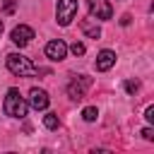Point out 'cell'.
Instances as JSON below:
<instances>
[{
  "instance_id": "cell-5",
  "label": "cell",
  "mask_w": 154,
  "mask_h": 154,
  "mask_svg": "<svg viewBox=\"0 0 154 154\" xmlns=\"http://www.w3.org/2000/svg\"><path fill=\"white\" fill-rule=\"evenodd\" d=\"M89 5V14L96 19H111L113 17V7L108 0H87Z\"/></svg>"
},
{
  "instance_id": "cell-4",
  "label": "cell",
  "mask_w": 154,
  "mask_h": 154,
  "mask_svg": "<svg viewBox=\"0 0 154 154\" xmlns=\"http://www.w3.org/2000/svg\"><path fill=\"white\" fill-rule=\"evenodd\" d=\"M87 87H91V79L89 77H84V75H77L70 84H67V96L70 99H75V101H82L84 99V89Z\"/></svg>"
},
{
  "instance_id": "cell-7",
  "label": "cell",
  "mask_w": 154,
  "mask_h": 154,
  "mask_svg": "<svg viewBox=\"0 0 154 154\" xmlns=\"http://www.w3.org/2000/svg\"><path fill=\"white\" fill-rule=\"evenodd\" d=\"M46 55H48L51 60H63V58L67 55V46H65L60 38H53V41L46 43Z\"/></svg>"
},
{
  "instance_id": "cell-13",
  "label": "cell",
  "mask_w": 154,
  "mask_h": 154,
  "mask_svg": "<svg viewBox=\"0 0 154 154\" xmlns=\"http://www.w3.org/2000/svg\"><path fill=\"white\" fill-rule=\"evenodd\" d=\"M70 51H72L75 55H84V51H87V48H84V43H82V41H75V43L70 46Z\"/></svg>"
},
{
  "instance_id": "cell-9",
  "label": "cell",
  "mask_w": 154,
  "mask_h": 154,
  "mask_svg": "<svg viewBox=\"0 0 154 154\" xmlns=\"http://www.w3.org/2000/svg\"><path fill=\"white\" fill-rule=\"evenodd\" d=\"M113 65H116V53H113V51L106 48V51H101V53L96 55V70H99V72H108Z\"/></svg>"
},
{
  "instance_id": "cell-15",
  "label": "cell",
  "mask_w": 154,
  "mask_h": 154,
  "mask_svg": "<svg viewBox=\"0 0 154 154\" xmlns=\"http://www.w3.org/2000/svg\"><path fill=\"white\" fill-rule=\"evenodd\" d=\"M142 137L152 142V140H154V130H152V128H144V130H142Z\"/></svg>"
},
{
  "instance_id": "cell-10",
  "label": "cell",
  "mask_w": 154,
  "mask_h": 154,
  "mask_svg": "<svg viewBox=\"0 0 154 154\" xmlns=\"http://www.w3.org/2000/svg\"><path fill=\"white\" fill-rule=\"evenodd\" d=\"M79 29H82V31H84L89 38H99V36H101V29H99V24H94L91 19H82V22H79Z\"/></svg>"
},
{
  "instance_id": "cell-12",
  "label": "cell",
  "mask_w": 154,
  "mask_h": 154,
  "mask_svg": "<svg viewBox=\"0 0 154 154\" xmlns=\"http://www.w3.org/2000/svg\"><path fill=\"white\" fill-rule=\"evenodd\" d=\"M82 118H84L87 123H91V120H96V118H99V111H96V106H87V108L82 111Z\"/></svg>"
},
{
  "instance_id": "cell-11",
  "label": "cell",
  "mask_w": 154,
  "mask_h": 154,
  "mask_svg": "<svg viewBox=\"0 0 154 154\" xmlns=\"http://www.w3.org/2000/svg\"><path fill=\"white\" fill-rule=\"evenodd\" d=\"M43 125H46L48 130H58V128H60V120H58L55 113H46V116H43Z\"/></svg>"
},
{
  "instance_id": "cell-14",
  "label": "cell",
  "mask_w": 154,
  "mask_h": 154,
  "mask_svg": "<svg viewBox=\"0 0 154 154\" xmlns=\"http://www.w3.org/2000/svg\"><path fill=\"white\" fill-rule=\"evenodd\" d=\"M137 89H140V82H137V79H135V82H132V79H130V82H125V91H130V94H132V91H137Z\"/></svg>"
},
{
  "instance_id": "cell-6",
  "label": "cell",
  "mask_w": 154,
  "mask_h": 154,
  "mask_svg": "<svg viewBox=\"0 0 154 154\" xmlns=\"http://www.w3.org/2000/svg\"><path fill=\"white\" fill-rule=\"evenodd\" d=\"M10 38H12V43H14V46L24 48L26 43H31V38H34V29H31V26H26V24H17V26L12 29Z\"/></svg>"
},
{
  "instance_id": "cell-1",
  "label": "cell",
  "mask_w": 154,
  "mask_h": 154,
  "mask_svg": "<svg viewBox=\"0 0 154 154\" xmlns=\"http://www.w3.org/2000/svg\"><path fill=\"white\" fill-rule=\"evenodd\" d=\"M5 65H7V70H10L12 75H19V77H31V75L38 72L36 65H34L26 55H22V53H10V55L5 58Z\"/></svg>"
},
{
  "instance_id": "cell-2",
  "label": "cell",
  "mask_w": 154,
  "mask_h": 154,
  "mask_svg": "<svg viewBox=\"0 0 154 154\" xmlns=\"http://www.w3.org/2000/svg\"><path fill=\"white\" fill-rule=\"evenodd\" d=\"M2 108H5V113H7L10 118H24L29 106H26L24 96L19 94V89H7V96H5Z\"/></svg>"
},
{
  "instance_id": "cell-3",
  "label": "cell",
  "mask_w": 154,
  "mask_h": 154,
  "mask_svg": "<svg viewBox=\"0 0 154 154\" xmlns=\"http://www.w3.org/2000/svg\"><path fill=\"white\" fill-rule=\"evenodd\" d=\"M77 14V0H58V7H55V19L60 26H67Z\"/></svg>"
},
{
  "instance_id": "cell-16",
  "label": "cell",
  "mask_w": 154,
  "mask_h": 154,
  "mask_svg": "<svg viewBox=\"0 0 154 154\" xmlns=\"http://www.w3.org/2000/svg\"><path fill=\"white\" fill-rule=\"evenodd\" d=\"M144 118H147L149 123L154 120V106H147V111H144Z\"/></svg>"
},
{
  "instance_id": "cell-18",
  "label": "cell",
  "mask_w": 154,
  "mask_h": 154,
  "mask_svg": "<svg viewBox=\"0 0 154 154\" xmlns=\"http://www.w3.org/2000/svg\"><path fill=\"white\" fill-rule=\"evenodd\" d=\"M0 36H2V19H0Z\"/></svg>"
},
{
  "instance_id": "cell-17",
  "label": "cell",
  "mask_w": 154,
  "mask_h": 154,
  "mask_svg": "<svg viewBox=\"0 0 154 154\" xmlns=\"http://www.w3.org/2000/svg\"><path fill=\"white\" fill-rule=\"evenodd\" d=\"M5 12H7V14L14 12V2H12V0H5Z\"/></svg>"
},
{
  "instance_id": "cell-8",
  "label": "cell",
  "mask_w": 154,
  "mask_h": 154,
  "mask_svg": "<svg viewBox=\"0 0 154 154\" xmlns=\"http://www.w3.org/2000/svg\"><path fill=\"white\" fill-rule=\"evenodd\" d=\"M29 103H31L36 111H46L48 103H51V99H48V94H46L43 89H36V87H34V89L29 91Z\"/></svg>"
}]
</instances>
